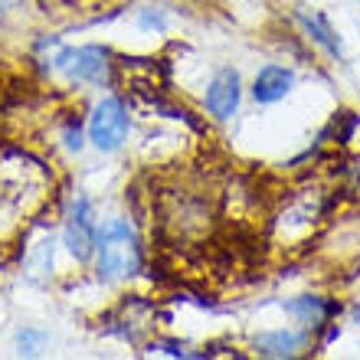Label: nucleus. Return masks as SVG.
<instances>
[{
  "instance_id": "nucleus-1",
  "label": "nucleus",
  "mask_w": 360,
  "mask_h": 360,
  "mask_svg": "<svg viewBox=\"0 0 360 360\" xmlns=\"http://www.w3.org/2000/svg\"><path fill=\"white\" fill-rule=\"evenodd\" d=\"M95 272L102 282H128L144 269V246L128 219H105L95 243Z\"/></svg>"
},
{
  "instance_id": "nucleus-2",
  "label": "nucleus",
  "mask_w": 360,
  "mask_h": 360,
  "mask_svg": "<svg viewBox=\"0 0 360 360\" xmlns=\"http://www.w3.org/2000/svg\"><path fill=\"white\" fill-rule=\"evenodd\" d=\"M49 69H56L72 86H112L115 56L108 46L86 43V46H59L49 56Z\"/></svg>"
},
{
  "instance_id": "nucleus-3",
  "label": "nucleus",
  "mask_w": 360,
  "mask_h": 360,
  "mask_svg": "<svg viewBox=\"0 0 360 360\" xmlns=\"http://www.w3.org/2000/svg\"><path fill=\"white\" fill-rule=\"evenodd\" d=\"M128 131H131L128 105H124L118 95H102V98L92 105L89 122H86L89 144H92L98 154H115V151H122L124 148Z\"/></svg>"
},
{
  "instance_id": "nucleus-4",
  "label": "nucleus",
  "mask_w": 360,
  "mask_h": 360,
  "mask_svg": "<svg viewBox=\"0 0 360 360\" xmlns=\"http://www.w3.org/2000/svg\"><path fill=\"white\" fill-rule=\"evenodd\" d=\"M63 243H66L69 256L76 259V262H92L95 243H98V219H95V203L86 193H76V197L69 200Z\"/></svg>"
},
{
  "instance_id": "nucleus-5",
  "label": "nucleus",
  "mask_w": 360,
  "mask_h": 360,
  "mask_svg": "<svg viewBox=\"0 0 360 360\" xmlns=\"http://www.w3.org/2000/svg\"><path fill=\"white\" fill-rule=\"evenodd\" d=\"M239 102H243V76H239V69L233 66L217 69L213 79L207 82V92H203V112L213 122L223 124L239 112Z\"/></svg>"
},
{
  "instance_id": "nucleus-6",
  "label": "nucleus",
  "mask_w": 360,
  "mask_h": 360,
  "mask_svg": "<svg viewBox=\"0 0 360 360\" xmlns=\"http://www.w3.org/2000/svg\"><path fill=\"white\" fill-rule=\"evenodd\" d=\"M282 311L292 314L304 331H324L328 324L341 314V302L324 298V295H295L288 302H282Z\"/></svg>"
},
{
  "instance_id": "nucleus-7",
  "label": "nucleus",
  "mask_w": 360,
  "mask_h": 360,
  "mask_svg": "<svg viewBox=\"0 0 360 360\" xmlns=\"http://www.w3.org/2000/svg\"><path fill=\"white\" fill-rule=\"evenodd\" d=\"M295 23L302 27V33L321 49L324 56H331L334 63H344V43L338 37L334 23L328 20V13H321L314 7H295Z\"/></svg>"
},
{
  "instance_id": "nucleus-8",
  "label": "nucleus",
  "mask_w": 360,
  "mask_h": 360,
  "mask_svg": "<svg viewBox=\"0 0 360 360\" xmlns=\"http://www.w3.org/2000/svg\"><path fill=\"white\" fill-rule=\"evenodd\" d=\"M308 344H311V331H304V328H275V331H262L252 338V351H256V357L292 360Z\"/></svg>"
},
{
  "instance_id": "nucleus-9",
  "label": "nucleus",
  "mask_w": 360,
  "mask_h": 360,
  "mask_svg": "<svg viewBox=\"0 0 360 360\" xmlns=\"http://www.w3.org/2000/svg\"><path fill=\"white\" fill-rule=\"evenodd\" d=\"M295 82H298V76H295L292 66L269 63V66H262L256 72V79H252V86L249 89H252V98H256L259 105H278L292 95Z\"/></svg>"
},
{
  "instance_id": "nucleus-10",
  "label": "nucleus",
  "mask_w": 360,
  "mask_h": 360,
  "mask_svg": "<svg viewBox=\"0 0 360 360\" xmlns=\"http://www.w3.org/2000/svg\"><path fill=\"white\" fill-rule=\"evenodd\" d=\"M86 141L89 138H82V122H79V115L76 118H69L66 124H63V144H66L69 151H82V148H86Z\"/></svg>"
},
{
  "instance_id": "nucleus-11",
  "label": "nucleus",
  "mask_w": 360,
  "mask_h": 360,
  "mask_svg": "<svg viewBox=\"0 0 360 360\" xmlns=\"http://www.w3.org/2000/svg\"><path fill=\"white\" fill-rule=\"evenodd\" d=\"M39 347H43V334H33V331L20 334V354L33 357V354H39Z\"/></svg>"
},
{
  "instance_id": "nucleus-12",
  "label": "nucleus",
  "mask_w": 360,
  "mask_h": 360,
  "mask_svg": "<svg viewBox=\"0 0 360 360\" xmlns=\"http://www.w3.org/2000/svg\"><path fill=\"white\" fill-rule=\"evenodd\" d=\"M138 27H141V30H158V33H161V30L167 27V20H164L161 10H158V13H151V10H141V17H138Z\"/></svg>"
},
{
  "instance_id": "nucleus-13",
  "label": "nucleus",
  "mask_w": 360,
  "mask_h": 360,
  "mask_svg": "<svg viewBox=\"0 0 360 360\" xmlns=\"http://www.w3.org/2000/svg\"><path fill=\"white\" fill-rule=\"evenodd\" d=\"M351 318H354V324H360V295H357V302H354V308H351Z\"/></svg>"
},
{
  "instance_id": "nucleus-14",
  "label": "nucleus",
  "mask_w": 360,
  "mask_h": 360,
  "mask_svg": "<svg viewBox=\"0 0 360 360\" xmlns=\"http://www.w3.org/2000/svg\"><path fill=\"white\" fill-rule=\"evenodd\" d=\"M351 177L360 184V158H357V161H354V167H351Z\"/></svg>"
},
{
  "instance_id": "nucleus-15",
  "label": "nucleus",
  "mask_w": 360,
  "mask_h": 360,
  "mask_svg": "<svg viewBox=\"0 0 360 360\" xmlns=\"http://www.w3.org/2000/svg\"><path fill=\"white\" fill-rule=\"evenodd\" d=\"M10 4H13V0H0V17H4V10H7Z\"/></svg>"
}]
</instances>
